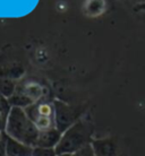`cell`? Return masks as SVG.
Here are the masks:
<instances>
[{
    "label": "cell",
    "mask_w": 145,
    "mask_h": 156,
    "mask_svg": "<svg viewBox=\"0 0 145 156\" xmlns=\"http://www.w3.org/2000/svg\"><path fill=\"white\" fill-rule=\"evenodd\" d=\"M55 148H42V147H34L32 156H57Z\"/></svg>",
    "instance_id": "cell-11"
},
{
    "label": "cell",
    "mask_w": 145,
    "mask_h": 156,
    "mask_svg": "<svg viewBox=\"0 0 145 156\" xmlns=\"http://www.w3.org/2000/svg\"><path fill=\"white\" fill-rule=\"evenodd\" d=\"M91 145L95 156H118V144L114 137L94 138Z\"/></svg>",
    "instance_id": "cell-5"
},
{
    "label": "cell",
    "mask_w": 145,
    "mask_h": 156,
    "mask_svg": "<svg viewBox=\"0 0 145 156\" xmlns=\"http://www.w3.org/2000/svg\"><path fill=\"white\" fill-rule=\"evenodd\" d=\"M53 104H55L56 128L59 131L63 133L75 122L82 119L83 110H81V108L71 106L60 101H53Z\"/></svg>",
    "instance_id": "cell-3"
},
{
    "label": "cell",
    "mask_w": 145,
    "mask_h": 156,
    "mask_svg": "<svg viewBox=\"0 0 145 156\" xmlns=\"http://www.w3.org/2000/svg\"><path fill=\"white\" fill-rule=\"evenodd\" d=\"M4 131L9 137L32 147H35L40 133L39 129L30 119L25 109L22 108H13L6 121Z\"/></svg>",
    "instance_id": "cell-2"
},
{
    "label": "cell",
    "mask_w": 145,
    "mask_h": 156,
    "mask_svg": "<svg viewBox=\"0 0 145 156\" xmlns=\"http://www.w3.org/2000/svg\"><path fill=\"white\" fill-rule=\"evenodd\" d=\"M73 156H95V153L93 151V147L92 145H87L85 147H83L82 149L77 151L76 153L73 154Z\"/></svg>",
    "instance_id": "cell-12"
},
{
    "label": "cell",
    "mask_w": 145,
    "mask_h": 156,
    "mask_svg": "<svg viewBox=\"0 0 145 156\" xmlns=\"http://www.w3.org/2000/svg\"><path fill=\"white\" fill-rule=\"evenodd\" d=\"M5 130V122L2 120V118L0 115V131H4Z\"/></svg>",
    "instance_id": "cell-13"
},
{
    "label": "cell",
    "mask_w": 145,
    "mask_h": 156,
    "mask_svg": "<svg viewBox=\"0 0 145 156\" xmlns=\"http://www.w3.org/2000/svg\"><path fill=\"white\" fill-rule=\"evenodd\" d=\"M13 105L10 104V102L7 98H4L0 95V115L2 118V120L5 122V126H6V121H7L9 114L12 112Z\"/></svg>",
    "instance_id": "cell-10"
},
{
    "label": "cell",
    "mask_w": 145,
    "mask_h": 156,
    "mask_svg": "<svg viewBox=\"0 0 145 156\" xmlns=\"http://www.w3.org/2000/svg\"><path fill=\"white\" fill-rule=\"evenodd\" d=\"M27 115L33 122L40 118H55V104L53 102L40 100L36 103L25 109Z\"/></svg>",
    "instance_id": "cell-4"
},
{
    "label": "cell",
    "mask_w": 145,
    "mask_h": 156,
    "mask_svg": "<svg viewBox=\"0 0 145 156\" xmlns=\"http://www.w3.org/2000/svg\"><path fill=\"white\" fill-rule=\"evenodd\" d=\"M133 1H136L137 4L142 5V4H145V0H133Z\"/></svg>",
    "instance_id": "cell-14"
},
{
    "label": "cell",
    "mask_w": 145,
    "mask_h": 156,
    "mask_svg": "<svg viewBox=\"0 0 145 156\" xmlns=\"http://www.w3.org/2000/svg\"><path fill=\"white\" fill-rule=\"evenodd\" d=\"M17 88V84L14 78L8 76L5 71H0V95L10 98Z\"/></svg>",
    "instance_id": "cell-9"
},
{
    "label": "cell",
    "mask_w": 145,
    "mask_h": 156,
    "mask_svg": "<svg viewBox=\"0 0 145 156\" xmlns=\"http://www.w3.org/2000/svg\"><path fill=\"white\" fill-rule=\"evenodd\" d=\"M57 156H73V154H58Z\"/></svg>",
    "instance_id": "cell-15"
},
{
    "label": "cell",
    "mask_w": 145,
    "mask_h": 156,
    "mask_svg": "<svg viewBox=\"0 0 145 156\" xmlns=\"http://www.w3.org/2000/svg\"><path fill=\"white\" fill-rule=\"evenodd\" d=\"M63 133L59 131L57 128H52L49 130L40 131L39 138L36 141L35 147H42V148H55L58 146Z\"/></svg>",
    "instance_id": "cell-7"
},
{
    "label": "cell",
    "mask_w": 145,
    "mask_h": 156,
    "mask_svg": "<svg viewBox=\"0 0 145 156\" xmlns=\"http://www.w3.org/2000/svg\"><path fill=\"white\" fill-rule=\"evenodd\" d=\"M94 125L86 119H81L65 130L56 147L57 154H74L87 145L92 144Z\"/></svg>",
    "instance_id": "cell-1"
},
{
    "label": "cell",
    "mask_w": 145,
    "mask_h": 156,
    "mask_svg": "<svg viewBox=\"0 0 145 156\" xmlns=\"http://www.w3.org/2000/svg\"><path fill=\"white\" fill-rule=\"evenodd\" d=\"M4 139L6 156H32V154H33L34 147L16 140V139H14L12 137H9L8 135H6L5 131Z\"/></svg>",
    "instance_id": "cell-6"
},
{
    "label": "cell",
    "mask_w": 145,
    "mask_h": 156,
    "mask_svg": "<svg viewBox=\"0 0 145 156\" xmlns=\"http://www.w3.org/2000/svg\"><path fill=\"white\" fill-rule=\"evenodd\" d=\"M17 88L22 90L33 103H36V102L42 100V98H43V88L38 83H25L23 85L17 84Z\"/></svg>",
    "instance_id": "cell-8"
}]
</instances>
